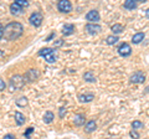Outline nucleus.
I'll return each mask as SVG.
<instances>
[{"label":"nucleus","instance_id":"f257e3e1","mask_svg":"<svg viewBox=\"0 0 149 139\" xmlns=\"http://www.w3.org/2000/svg\"><path fill=\"white\" fill-rule=\"evenodd\" d=\"M24 32V26L17 21L9 22L8 25L4 26L3 31V39H5L6 41H15L19 39Z\"/></svg>","mask_w":149,"mask_h":139},{"label":"nucleus","instance_id":"f03ea898","mask_svg":"<svg viewBox=\"0 0 149 139\" xmlns=\"http://www.w3.org/2000/svg\"><path fill=\"white\" fill-rule=\"evenodd\" d=\"M39 56L44 57L46 62L49 63H55L56 61H57V51H56V49H52V47H45V49H41L39 51Z\"/></svg>","mask_w":149,"mask_h":139},{"label":"nucleus","instance_id":"7ed1b4c3","mask_svg":"<svg viewBox=\"0 0 149 139\" xmlns=\"http://www.w3.org/2000/svg\"><path fill=\"white\" fill-rule=\"evenodd\" d=\"M25 78L24 76L21 75H15L10 78V81H9V87H10L11 91H17V90H21L22 87L25 86Z\"/></svg>","mask_w":149,"mask_h":139},{"label":"nucleus","instance_id":"20e7f679","mask_svg":"<svg viewBox=\"0 0 149 139\" xmlns=\"http://www.w3.org/2000/svg\"><path fill=\"white\" fill-rule=\"evenodd\" d=\"M146 73H144L143 71H136L134 73H132L129 77V82L130 83H134V85H141V83H144V81H146Z\"/></svg>","mask_w":149,"mask_h":139},{"label":"nucleus","instance_id":"39448f33","mask_svg":"<svg viewBox=\"0 0 149 139\" xmlns=\"http://www.w3.org/2000/svg\"><path fill=\"white\" fill-rule=\"evenodd\" d=\"M42 21H44V15H42V14H41L40 11L32 13L31 15H30V17H29V22H30L32 26H35V27L41 26Z\"/></svg>","mask_w":149,"mask_h":139},{"label":"nucleus","instance_id":"423d86ee","mask_svg":"<svg viewBox=\"0 0 149 139\" xmlns=\"http://www.w3.org/2000/svg\"><path fill=\"white\" fill-rule=\"evenodd\" d=\"M57 10L60 13H65V14H68L72 11V4L70 0H60L57 3Z\"/></svg>","mask_w":149,"mask_h":139},{"label":"nucleus","instance_id":"0eeeda50","mask_svg":"<svg viewBox=\"0 0 149 139\" xmlns=\"http://www.w3.org/2000/svg\"><path fill=\"white\" fill-rule=\"evenodd\" d=\"M118 54H119V56H122V57H129L130 55H132V47H130V45L127 44V42H122L119 46H118Z\"/></svg>","mask_w":149,"mask_h":139},{"label":"nucleus","instance_id":"6e6552de","mask_svg":"<svg viewBox=\"0 0 149 139\" xmlns=\"http://www.w3.org/2000/svg\"><path fill=\"white\" fill-rule=\"evenodd\" d=\"M39 77H40L39 70H34V68H31V70H29V71H26V73L24 75L25 81L29 82V83H30V82H35Z\"/></svg>","mask_w":149,"mask_h":139},{"label":"nucleus","instance_id":"1a4fd4ad","mask_svg":"<svg viewBox=\"0 0 149 139\" xmlns=\"http://www.w3.org/2000/svg\"><path fill=\"white\" fill-rule=\"evenodd\" d=\"M85 30L87 31V34L90 35H97L98 32L102 31V26L100 24H91V22H87L85 26Z\"/></svg>","mask_w":149,"mask_h":139},{"label":"nucleus","instance_id":"9d476101","mask_svg":"<svg viewBox=\"0 0 149 139\" xmlns=\"http://www.w3.org/2000/svg\"><path fill=\"white\" fill-rule=\"evenodd\" d=\"M100 13L93 9V10H90L87 14H86V20L90 21L91 24H97V21H100Z\"/></svg>","mask_w":149,"mask_h":139},{"label":"nucleus","instance_id":"9b49d317","mask_svg":"<svg viewBox=\"0 0 149 139\" xmlns=\"http://www.w3.org/2000/svg\"><path fill=\"white\" fill-rule=\"evenodd\" d=\"M78 101L81 102V103H90L95 99V93H92V92H88V93H81L78 95Z\"/></svg>","mask_w":149,"mask_h":139},{"label":"nucleus","instance_id":"f8f14e48","mask_svg":"<svg viewBox=\"0 0 149 139\" xmlns=\"http://www.w3.org/2000/svg\"><path fill=\"white\" fill-rule=\"evenodd\" d=\"M97 129V123H96V120L95 119H91V120H87L86 124H85V131L87 133H92V132H95Z\"/></svg>","mask_w":149,"mask_h":139},{"label":"nucleus","instance_id":"ddd939ff","mask_svg":"<svg viewBox=\"0 0 149 139\" xmlns=\"http://www.w3.org/2000/svg\"><path fill=\"white\" fill-rule=\"evenodd\" d=\"M85 120H86L85 115L78 113V114H76V115L73 117V124H74L76 127H82V126H85V124H86Z\"/></svg>","mask_w":149,"mask_h":139},{"label":"nucleus","instance_id":"4468645a","mask_svg":"<svg viewBox=\"0 0 149 139\" xmlns=\"http://www.w3.org/2000/svg\"><path fill=\"white\" fill-rule=\"evenodd\" d=\"M74 30H76V27H74L73 24H65L62 27V34L65 36H70V35L73 34Z\"/></svg>","mask_w":149,"mask_h":139},{"label":"nucleus","instance_id":"2eb2a0df","mask_svg":"<svg viewBox=\"0 0 149 139\" xmlns=\"http://www.w3.org/2000/svg\"><path fill=\"white\" fill-rule=\"evenodd\" d=\"M144 38H146V34H144L143 31L136 32V34L133 35V38H132V42H133L134 45H138V44H141L142 41L144 40Z\"/></svg>","mask_w":149,"mask_h":139},{"label":"nucleus","instance_id":"dca6fc26","mask_svg":"<svg viewBox=\"0 0 149 139\" xmlns=\"http://www.w3.org/2000/svg\"><path fill=\"white\" fill-rule=\"evenodd\" d=\"M138 6V1L137 0H125L123 4V8L125 10H134Z\"/></svg>","mask_w":149,"mask_h":139},{"label":"nucleus","instance_id":"f3484780","mask_svg":"<svg viewBox=\"0 0 149 139\" xmlns=\"http://www.w3.org/2000/svg\"><path fill=\"white\" fill-rule=\"evenodd\" d=\"M22 10H24V8H21L16 1L10 4V13L13 14V15H19V14H21Z\"/></svg>","mask_w":149,"mask_h":139},{"label":"nucleus","instance_id":"a211bd4d","mask_svg":"<svg viewBox=\"0 0 149 139\" xmlns=\"http://www.w3.org/2000/svg\"><path fill=\"white\" fill-rule=\"evenodd\" d=\"M111 30H112V32H113V35H116V36H118L119 34H122V32L124 31V26L122 25V24H113L111 26Z\"/></svg>","mask_w":149,"mask_h":139},{"label":"nucleus","instance_id":"6ab92c4d","mask_svg":"<svg viewBox=\"0 0 149 139\" xmlns=\"http://www.w3.org/2000/svg\"><path fill=\"white\" fill-rule=\"evenodd\" d=\"M83 80H85L86 82H90V83H95L97 81V78L95 76V73H93L92 71H87L83 73Z\"/></svg>","mask_w":149,"mask_h":139},{"label":"nucleus","instance_id":"aec40b11","mask_svg":"<svg viewBox=\"0 0 149 139\" xmlns=\"http://www.w3.org/2000/svg\"><path fill=\"white\" fill-rule=\"evenodd\" d=\"M15 122H16V124L19 127L20 126H22V124H25V122H26V118H25V115L22 114L21 112H15Z\"/></svg>","mask_w":149,"mask_h":139},{"label":"nucleus","instance_id":"412c9836","mask_svg":"<svg viewBox=\"0 0 149 139\" xmlns=\"http://www.w3.org/2000/svg\"><path fill=\"white\" fill-rule=\"evenodd\" d=\"M54 118H55V114H54L52 111H47V112H45L44 117H42V120H44L45 124H50L54 120Z\"/></svg>","mask_w":149,"mask_h":139},{"label":"nucleus","instance_id":"4be33fe9","mask_svg":"<svg viewBox=\"0 0 149 139\" xmlns=\"http://www.w3.org/2000/svg\"><path fill=\"white\" fill-rule=\"evenodd\" d=\"M104 41H106L107 45L113 46V45H116L119 41V38H118V36H116V35H109V36H107Z\"/></svg>","mask_w":149,"mask_h":139},{"label":"nucleus","instance_id":"5701e85b","mask_svg":"<svg viewBox=\"0 0 149 139\" xmlns=\"http://www.w3.org/2000/svg\"><path fill=\"white\" fill-rule=\"evenodd\" d=\"M15 103H16L17 107H25V106H27V97L21 96L20 98H17V99H16Z\"/></svg>","mask_w":149,"mask_h":139},{"label":"nucleus","instance_id":"b1692460","mask_svg":"<svg viewBox=\"0 0 149 139\" xmlns=\"http://www.w3.org/2000/svg\"><path fill=\"white\" fill-rule=\"evenodd\" d=\"M144 127V124L141 122V120H133L132 122V128L134 129V131H137V129L139 128H143Z\"/></svg>","mask_w":149,"mask_h":139},{"label":"nucleus","instance_id":"393cba45","mask_svg":"<svg viewBox=\"0 0 149 139\" xmlns=\"http://www.w3.org/2000/svg\"><path fill=\"white\" fill-rule=\"evenodd\" d=\"M32 133H34V128H32V127H29V128H27L26 131H25V133H24V137H25L26 139H30Z\"/></svg>","mask_w":149,"mask_h":139},{"label":"nucleus","instance_id":"a878e982","mask_svg":"<svg viewBox=\"0 0 149 139\" xmlns=\"http://www.w3.org/2000/svg\"><path fill=\"white\" fill-rule=\"evenodd\" d=\"M15 1H16L21 8H24V9L29 6V1H27V0H15Z\"/></svg>","mask_w":149,"mask_h":139},{"label":"nucleus","instance_id":"bb28decb","mask_svg":"<svg viewBox=\"0 0 149 139\" xmlns=\"http://www.w3.org/2000/svg\"><path fill=\"white\" fill-rule=\"evenodd\" d=\"M129 137L132 139H139V137H141V136H139V133L137 131H134V129H133V131L129 132Z\"/></svg>","mask_w":149,"mask_h":139},{"label":"nucleus","instance_id":"cd10ccee","mask_svg":"<svg viewBox=\"0 0 149 139\" xmlns=\"http://www.w3.org/2000/svg\"><path fill=\"white\" fill-rule=\"evenodd\" d=\"M65 115H66V108L61 107V108H60V111H58V117L60 118H63Z\"/></svg>","mask_w":149,"mask_h":139},{"label":"nucleus","instance_id":"c85d7f7f","mask_svg":"<svg viewBox=\"0 0 149 139\" xmlns=\"http://www.w3.org/2000/svg\"><path fill=\"white\" fill-rule=\"evenodd\" d=\"M54 45H55V47H58V46H62V45H63V40H62V39L56 40V41H54Z\"/></svg>","mask_w":149,"mask_h":139},{"label":"nucleus","instance_id":"c756f323","mask_svg":"<svg viewBox=\"0 0 149 139\" xmlns=\"http://www.w3.org/2000/svg\"><path fill=\"white\" fill-rule=\"evenodd\" d=\"M5 88H6V83H5V81L0 78V92H1V91H4Z\"/></svg>","mask_w":149,"mask_h":139},{"label":"nucleus","instance_id":"7c9ffc66","mask_svg":"<svg viewBox=\"0 0 149 139\" xmlns=\"http://www.w3.org/2000/svg\"><path fill=\"white\" fill-rule=\"evenodd\" d=\"M3 139H16V138H15V136H14V134H5Z\"/></svg>","mask_w":149,"mask_h":139},{"label":"nucleus","instance_id":"2f4dec72","mask_svg":"<svg viewBox=\"0 0 149 139\" xmlns=\"http://www.w3.org/2000/svg\"><path fill=\"white\" fill-rule=\"evenodd\" d=\"M54 38H55V32H51V34L47 36V38H46V40H45V41H51Z\"/></svg>","mask_w":149,"mask_h":139},{"label":"nucleus","instance_id":"473e14b6","mask_svg":"<svg viewBox=\"0 0 149 139\" xmlns=\"http://www.w3.org/2000/svg\"><path fill=\"white\" fill-rule=\"evenodd\" d=\"M3 31H4V26L0 22V39H3Z\"/></svg>","mask_w":149,"mask_h":139},{"label":"nucleus","instance_id":"72a5a7b5","mask_svg":"<svg viewBox=\"0 0 149 139\" xmlns=\"http://www.w3.org/2000/svg\"><path fill=\"white\" fill-rule=\"evenodd\" d=\"M144 15H146L147 19H149V9H147V10L144 11Z\"/></svg>","mask_w":149,"mask_h":139},{"label":"nucleus","instance_id":"f704fd0d","mask_svg":"<svg viewBox=\"0 0 149 139\" xmlns=\"http://www.w3.org/2000/svg\"><path fill=\"white\" fill-rule=\"evenodd\" d=\"M146 93H149V86H147V88H146Z\"/></svg>","mask_w":149,"mask_h":139}]
</instances>
